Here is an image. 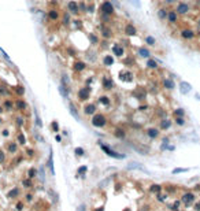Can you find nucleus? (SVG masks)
<instances>
[{"instance_id":"obj_57","label":"nucleus","mask_w":200,"mask_h":211,"mask_svg":"<svg viewBox=\"0 0 200 211\" xmlns=\"http://www.w3.org/2000/svg\"><path fill=\"white\" fill-rule=\"evenodd\" d=\"M16 208H18V210H21V208H22V204H21V203H18V206H16Z\"/></svg>"},{"instance_id":"obj_7","label":"nucleus","mask_w":200,"mask_h":211,"mask_svg":"<svg viewBox=\"0 0 200 211\" xmlns=\"http://www.w3.org/2000/svg\"><path fill=\"white\" fill-rule=\"evenodd\" d=\"M102 84H103V88L106 91H110L114 88V81H112V78H108V77H103Z\"/></svg>"},{"instance_id":"obj_15","label":"nucleus","mask_w":200,"mask_h":211,"mask_svg":"<svg viewBox=\"0 0 200 211\" xmlns=\"http://www.w3.org/2000/svg\"><path fill=\"white\" fill-rule=\"evenodd\" d=\"M47 16H48L51 21H58L59 18H60V15H59V12L56 11L55 8H52V10H49L48 14H47Z\"/></svg>"},{"instance_id":"obj_46","label":"nucleus","mask_w":200,"mask_h":211,"mask_svg":"<svg viewBox=\"0 0 200 211\" xmlns=\"http://www.w3.org/2000/svg\"><path fill=\"white\" fill-rule=\"evenodd\" d=\"M7 91H6V89H4V88H0V95H1V96H7Z\"/></svg>"},{"instance_id":"obj_44","label":"nucleus","mask_w":200,"mask_h":211,"mask_svg":"<svg viewBox=\"0 0 200 211\" xmlns=\"http://www.w3.org/2000/svg\"><path fill=\"white\" fill-rule=\"evenodd\" d=\"M82 154H84L82 148H75V155H82Z\"/></svg>"},{"instance_id":"obj_55","label":"nucleus","mask_w":200,"mask_h":211,"mask_svg":"<svg viewBox=\"0 0 200 211\" xmlns=\"http://www.w3.org/2000/svg\"><path fill=\"white\" fill-rule=\"evenodd\" d=\"M196 210H197V211H200V202H199L197 204H196Z\"/></svg>"},{"instance_id":"obj_29","label":"nucleus","mask_w":200,"mask_h":211,"mask_svg":"<svg viewBox=\"0 0 200 211\" xmlns=\"http://www.w3.org/2000/svg\"><path fill=\"white\" fill-rule=\"evenodd\" d=\"M15 106H16V108L18 110H25L26 108V103H25L24 100H16Z\"/></svg>"},{"instance_id":"obj_1","label":"nucleus","mask_w":200,"mask_h":211,"mask_svg":"<svg viewBox=\"0 0 200 211\" xmlns=\"http://www.w3.org/2000/svg\"><path fill=\"white\" fill-rule=\"evenodd\" d=\"M92 125L95 127H104L107 125V119L104 114H93L92 117Z\"/></svg>"},{"instance_id":"obj_9","label":"nucleus","mask_w":200,"mask_h":211,"mask_svg":"<svg viewBox=\"0 0 200 211\" xmlns=\"http://www.w3.org/2000/svg\"><path fill=\"white\" fill-rule=\"evenodd\" d=\"M84 112H85L86 115H93V114H96V106H95L93 103L85 104V107H84Z\"/></svg>"},{"instance_id":"obj_28","label":"nucleus","mask_w":200,"mask_h":211,"mask_svg":"<svg viewBox=\"0 0 200 211\" xmlns=\"http://www.w3.org/2000/svg\"><path fill=\"white\" fill-rule=\"evenodd\" d=\"M147 67H149V69H156V67H158V63H156V60H153V59H148Z\"/></svg>"},{"instance_id":"obj_2","label":"nucleus","mask_w":200,"mask_h":211,"mask_svg":"<svg viewBox=\"0 0 200 211\" xmlns=\"http://www.w3.org/2000/svg\"><path fill=\"white\" fill-rule=\"evenodd\" d=\"M100 11H102V14L103 15H107L110 16L114 14V4H112L110 0H106L102 3V6H100Z\"/></svg>"},{"instance_id":"obj_48","label":"nucleus","mask_w":200,"mask_h":211,"mask_svg":"<svg viewBox=\"0 0 200 211\" xmlns=\"http://www.w3.org/2000/svg\"><path fill=\"white\" fill-rule=\"evenodd\" d=\"M182 171H186V169H176V170H173L174 174H177V173H182Z\"/></svg>"},{"instance_id":"obj_37","label":"nucleus","mask_w":200,"mask_h":211,"mask_svg":"<svg viewBox=\"0 0 200 211\" xmlns=\"http://www.w3.org/2000/svg\"><path fill=\"white\" fill-rule=\"evenodd\" d=\"M48 166H49V169H51V173L54 174V164H52V154H51V156H49V160H48Z\"/></svg>"},{"instance_id":"obj_17","label":"nucleus","mask_w":200,"mask_h":211,"mask_svg":"<svg viewBox=\"0 0 200 211\" xmlns=\"http://www.w3.org/2000/svg\"><path fill=\"white\" fill-rule=\"evenodd\" d=\"M163 88H166V89H174L176 88V84H174V81L170 78H165L163 80Z\"/></svg>"},{"instance_id":"obj_56","label":"nucleus","mask_w":200,"mask_h":211,"mask_svg":"<svg viewBox=\"0 0 200 211\" xmlns=\"http://www.w3.org/2000/svg\"><path fill=\"white\" fill-rule=\"evenodd\" d=\"M25 185H26V187H30V181H25Z\"/></svg>"},{"instance_id":"obj_23","label":"nucleus","mask_w":200,"mask_h":211,"mask_svg":"<svg viewBox=\"0 0 200 211\" xmlns=\"http://www.w3.org/2000/svg\"><path fill=\"white\" fill-rule=\"evenodd\" d=\"M58 89H59V92H60V95H62L63 97H67V96H69V88H67V86H64V85L60 84Z\"/></svg>"},{"instance_id":"obj_36","label":"nucleus","mask_w":200,"mask_h":211,"mask_svg":"<svg viewBox=\"0 0 200 211\" xmlns=\"http://www.w3.org/2000/svg\"><path fill=\"white\" fill-rule=\"evenodd\" d=\"M8 151H10V152H15L16 151V144H12V143L8 144Z\"/></svg>"},{"instance_id":"obj_25","label":"nucleus","mask_w":200,"mask_h":211,"mask_svg":"<svg viewBox=\"0 0 200 211\" xmlns=\"http://www.w3.org/2000/svg\"><path fill=\"white\" fill-rule=\"evenodd\" d=\"M99 103H102L103 106H110V104H111V100H110L107 96H100V97H99Z\"/></svg>"},{"instance_id":"obj_34","label":"nucleus","mask_w":200,"mask_h":211,"mask_svg":"<svg viewBox=\"0 0 200 211\" xmlns=\"http://www.w3.org/2000/svg\"><path fill=\"white\" fill-rule=\"evenodd\" d=\"M60 84L69 88V77H67L66 74H63V76H62V81H60Z\"/></svg>"},{"instance_id":"obj_31","label":"nucleus","mask_w":200,"mask_h":211,"mask_svg":"<svg viewBox=\"0 0 200 211\" xmlns=\"http://www.w3.org/2000/svg\"><path fill=\"white\" fill-rule=\"evenodd\" d=\"M89 41H90L92 44H97L99 39H97V36H96V34H93V33H89Z\"/></svg>"},{"instance_id":"obj_39","label":"nucleus","mask_w":200,"mask_h":211,"mask_svg":"<svg viewBox=\"0 0 200 211\" xmlns=\"http://www.w3.org/2000/svg\"><path fill=\"white\" fill-rule=\"evenodd\" d=\"M4 107H6V108H12V102H10V100H7V102L4 103Z\"/></svg>"},{"instance_id":"obj_18","label":"nucleus","mask_w":200,"mask_h":211,"mask_svg":"<svg viewBox=\"0 0 200 211\" xmlns=\"http://www.w3.org/2000/svg\"><path fill=\"white\" fill-rule=\"evenodd\" d=\"M181 200H182V203H185V204H191L193 200H195V196H193V193H185Z\"/></svg>"},{"instance_id":"obj_58","label":"nucleus","mask_w":200,"mask_h":211,"mask_svg":"<svg viewBox=\"0 0 200 211\" xmlns=\"http://www.w3.org/2000/svg\"><path fill=\"white\" fill-rule=\"evenodd\" d=\"M97 211H103V208H99V210H97Z\"/></svg>"},{"instance_id":"obj_35","label":"nucleus","mask_w":200,"mask_h":211,"mask_svg":"<svg viewBox=\"0 0 200 211\" xmlns=\"http://www.w3.org/2000/svg\"><path fill=\"white\" fill-rule=\"evenodd\" d=\"M115 136L119 137V139H123V137H125V132H123L122 129H117V130H115Z\"/></svg>"},{"instance_id":"obj_45","label":"nucleus","mask_w":200,"mask_h":211,"mask_svg":"<svg viewBox=\"0 0 200 211\" xmlns=\"http://www.w3.org/2000/svg\"><path fill=\"white\" fill-rule=\"evenodd\" d=\"M34 175H36V170H34V169H30V170H29V177L32 178Z\"/></svg>"},{"instance_id":"obj_4","label":"nucleus","mask_w":200,"mask_h":211,"mask_svg":"<svg viewBox=\"0 0 200 211\" xmlns=\"http://www.w3.org/2000/svg\"><path fill=\"white\" fill-rule=\"evenodd\" d=\"M176 11H177V14H180V15H185V14H188L191 11V6L188 3H178Z\"/></svg>"},{"instance_id":"obj_47","label":"nucleus","mask_w":200,"mask_h":211,"mask_svg":"<svg viewBox=\"0 0 200 211\" xmlns=\"http://www.w3.org/2000/svg\"><path fill=\"white\" fill-rule=\"evenodd\" d=\"M18 139H19V143H21V144H25V136L24 134H19Z\"/></svg>"},{"instance_id":"obj_14","label":"nucleus","mask_w":200,"mask_h":211,"mask_svg":"<svg viewBox=\"0 0 200 211\" xmlns=\"http://www.w3.org/2000/svg\"><path fill=\"white\" fill-rule=\"evenodd\" d=\"M177 19H178V14H177L176 10L169 11V12H167V21H169V22L174 24V22H177Z\"/></svg>"},{"instance_id":"obj_6","label":"nucleus","mask_w":200,"mask_h":211,"mask_svg":"<svg viewBox=\"0 0 200 211\" xmlns=\"http://www.w3.org/2000/svg\"><path fill=\"white\" fill-rule=\"evenodd\" d=\"M181 37L184 40H193L195 39V32L192 29H189V28H186V29L181 32Z\"/></svg>"},{"instance_id":"obj_21","label":"nucleus","mask_w":200,"mask_h":211,"mask_svg":"<svg viewBox=\"0 0 200 211\" xmlns=\"http://www.w3.org/2000/svg\"><path fill=\"white\" fill-rule=\"evenodd\" d=\"M103 63L106 66H112L114 64V58H112L111 55H106L103 58Z\"/></svg>"},{"instance_id":"obj_53","label":"nucleus","mask_w":200,"mask_h":211,"mask_svg":"<svg viewBox=\"0 0 200 211\" xmlns=\"http://www.w3.org/2000/svg\"><path fill=\"white\" fill-rule=\"evenodd\" d=\"M16 122H18V125H22V123H24V121H22V118H18V119H16Z\"/></svg>"},{"instance_id":"obj_3","label":"nucleus","mask_w":200,"mask_h":211,"mask_svg":"<svg viewBox=\"0 0 200 211\" xmlns=\"http://www.w3.org/2000/svg\"><path fill=\"white\" fill-rule=\"evenodd\" d=\"M77 97H78V100H81V102L88 100L89 97H90V88H89V86H82V88H80L78 92H77Z\"/></svg>"},{"instance_id":"obj_52","label":"nucleus","mask_w":200,"mask_h":211,"mask_svg":"<svg viewBox=\"0 0 200 211\" xmlns=\"http://www.w3.org/2000/svg\"><path fill=\"white\" fill-rule=\"evenodd\" d=\"M78 211H85V204H80V207H78Z\"/></svg>"},{"instance_id":"obj_12","label":"nucleus","mask_w":200,"mask_h":211,"mask_svg":"<svg viewBox=\"0 0 200 211\" xmlns=\"http://www.w3.org/2000/svg\"><path fill=\"white\" fill-rule=\"evenodd\" d=\"M178 86H180V91H181V93H182V95H186L191 89H192V86L189 85L188 82H184V81H182V82H180Z\"/></svg>"},{"instance_id":"obj_30","label":"nucleus","mask_w":200,"mask_h":211,"mask_svg":"<svg viewBox=\"0 0 200 211\" xmlns=\"http://www.w3.org/2000/svg\"><path fill=\"white\" fill-rule=\"evenodd\" d=\"M138 54L141 55V56H143V58H148V56H149V51H148V49H147V48H140V49H138Z\"/></svg>"},{"instance_id":"obj_33","label":"nucleus","mask_w":200,"mask_h":211,"mask_svg":"<svg viewBox=\"0 0 200 211\" xmlns=\"http://www.w3.org/2000/svg\"><path fill=\"white\" fill-rule=\"evenodd\" d=\"M14 91H15V93L18 95V96H22V95L25 93V88H24V86H21V85H19V86H16V88L14 89Z\"/></svg>"},{"instance_id":"obj_27","label":"nucleus","mask_w":200,"mask_h":211,"mask_svg":"<svg viewBox=\"0 0 200 211\" xmlns=\"http://www.w3.org/2000/svg\"><path fill=\"white\" fill-rule=\"evenodd\" d=\"M184 115H185V110L182 108H177L174 111V117L176 118H184Z\"/></svg>"},{"instance_id":"obj_42","label":"nucleus","mask_w":200,"mask_h":211,"mask_svg":"<svg viewBox=\"0 0 200 211\" xmlns=\"http://www.w3.org/2000/svg\"><path fill=\"white\" fill-rule=\"evenodd\" d=\"M52 130L58 132L59 130V126H58V122H52Z\"/></svg>"},{"instance_id":"obj_8","label":"nucleus","mask_w":200,"mask_h":211,"mask_svg":"<svg viewBox=\"0 0 200 211\" xmlns=\"http://www.w3.org/2000/svg\"><path fill=\"white\" fill-rule=\"evenodd\" d=\"M123 32H125V34L126 36H129V37H133V36H136V26L134 25H126L125 26V29H123Z\"/></svg>"},{"instance_id":"obj_43","label":"nucleus","mask_w":200,"mask_h":211,"mask_svg":"<svg viewBox=\"0 0 200 211\" xmlns=\"http://www.w3.org/2000/svg\"><path fill=\"white\" fill-rule=\"evenodd\" d=\"M63 18H64V24H69V22H70V15H69V14H64Z\"/></svg>"},{"instance_id":"obj_22","label":"nucleus","mask_w":200,"mask_h":211,"mask_svg":"<svg viewBox=\"0 0 200 211\" xmlns=\"http://www.w3.org/2000/svg\"><path fill=\"white\" fill-rule=\"evenodd\" d=\"M167 10H166V8H160L159 11H158V18H159V19H162V21H163V19H167Z\"/></svg>"},{"instance_id":"obj_13","label":"nucleus","mask_w":200,"mask_h":211,"mask_svg":"<svg viewBox=\"0 0 200 211\" xmlns=\"http://www.w3.org/2000/svg\"><path fill=\"white\" fill-rule=\"evenodd\" d=\"M119 78L122 80V81H125V82H130V81L133 80V74H132L130 71H123V73L119 74Z\"/></svg>"},{"instance_id":"obj_26","label":"nucleus","mask_w":200,"mask_h":211,"mask_svg":"<svg viewBox=\"0 0 200 211\" xmlns=\"http://www.w3.org/2000/svg\"><path fill=\"white\" fill-rule=\"evenodd\" d=\"M170 126H171V122H170L169 119H163V121L160 122V129H165V130H166Z\"/></svg>"},{"instance_id":"obj_51","label":"nucleus","mask_w":200,"mask_h":211,"mask_svg":"<svg viewBox=\"0 0 200 211\" xmlns=\"http://www.w3.org/2000/svg\"><path fill=\"white\" fill-rule=\"evenodd\" d=\"M16 193H18V189H14V191H11V192H10V196H15Z\"/></svg>"},{"instance_id":"obj_24","label":"nucleus","mask_w":200,"mask_h":211,"mask_svg":"<svg viewBox=\"0 0 200 211\" xmlns=\"http://www.w3.org/2000/svg\"><path fill=\"white\" fill-rule=\"evenodd\" d=\"M69 110H70V112L73 114V117L75 118V119H78V111H77L75 106H74L73 103H70V104H69Z\"/></svg>"},{"instance_id":"obj_19","label":"nucleus","mask_w":200,"mask_h":211,"mask_svg":"<svg viewBox=\"0 0 200 211\" xmlns=\"http://www.w3.org/2000/svg\"><path fill=\"white\" fill-rule=\"evenodd\" d=\"M100 32H102V36H103L104 39H110L112 36V30L110 29V28H106V26H103L102 29H100Z\"/></svg>"},{"instance_id":"obj_40","label":"nucleus","mask_w":200,"mask_h":211,"mask_svg":"<svg viewBox=\"0 0 200 211\" xmlns=\"http://www.w3.org/2000/svg\"><path fill=\"white\" fill-rule=\"evenodd\" d=\"M86 169H88L86 166H81L80 169H78V173H80V174H84V173L86 171Z\"/></svg>"},{"instance_id":"obj_11","label":"nucleus","mask_w":200,"mask_h":211,"mask_svg":"<svg viewBox=\"0 0 200 211\" xmlns=\"http://www.w3.org/2000/svg\"><path fill=\"white\" fill-rule=\"evenodd\" d=\"M74 70L78 71V73H81V71H84L85 69H86V63L84 62V60H77V62H74Z\"/></svg>"},{"instance_id":"obj_50","label":"nucleus","mask_w":200,"mask_h":211,"mask_svg":"<svg viewBox=\"0 0 200 211\" xmlns=\"http://www.w3.org/2000/svg\"><path fill=\"white\" fill-rule=\"evenodd\" d=\"M36 122H37V126H41V121H40V118H39L37 114H36Z\"/></svg>"},{"instance_id":"obj_10","label":"nucleus","mask_w":200,"mask_h":211,"mask_svg":"<svg viewBox=\"0 0 200 211\" xmlns=\"http://www.w3.org/2000/svg\"><path fill=\"white\" fill-rule=\"evenodd\" d=\"M67 8H69V11L73 12V14H78V11H80V6H78L77 1H69V3H67Z\"/></svg>"},{"instance_id":"obj_5","label":"nucleus","mask_w":200,"mask_h":211,"mask_svg":"<svg viewBox=\"0 0 200 211\" xmlns=\"http://www.w3.org/2000/svg\"><path fill=\"white\" fill-rule=\"evenodd\" d=\"M100 147H102V149H103L107 155H110V156L115 158V159H122V158H125V155H123V154H118V152H115V151L110 149L107 145H104V144H100Z\"/></svg>"},{"instance_id":"obj_32","label":"nucleus","mask_w":200,"mask_h":211,"mask_svg":"<svg viewBox=\"0 0 200 211\" xmlns=\"http://www.w3.org/2000/svg\"><path fill=\"white\" fill-rule=\"evenodd\" d=\"M145 43H147L148 45H155V43H156V40L153 39L152 36H148V37H145Z\"/></svg>"},{"instance_id":"obj_49","label":"nucleus","mask_w":200,"mask_h":211,"mask_svg":"<svg viewBox=\"0 0 200 211\" xmlns=\"http://www.w3.org/2000/svg\"><path fill=\"white\" fill-rule=\"evenodd\" d=\"M4 158H6V155H4V152L0 149V162H3L4 160Z\"/></svg>"},{"instance_id":"obj_20","label":"nucleus","mask_w":200,"mask_h":211,"mask_svg":"<svg viewBox=\"0 0 200 211\" xmlns=\"http://www.w3.org/2000/svg\"><path fill=\"white\" fill-rule=\"evenodd\" d=\"M147 134H148L149 139H156V137L159 136V130L155 129V127H149V129L147 130Z\"/></svg>"},{"instance_id":"obj_38","label":"nucleus","mask_w":200,"mask_h":211,"mask_svg":"<svg viewBox=\"0 0 200 211\" xmlns=\"http://www.w3.org/2000/svg\"><path fill=\"white\" fill-rule=\"evenodd\" d=\"M176 123H177V125H184V123H185L184 118H176Z\"/></svg>"},{"instance_id":"obj_54","label":"nucleus","mask_w":200,"mask_h":211,"mask_svg":"<svg viewBox=\"0 0 200 211\" xmlns=\"http://www.w3.org/2000/svg\"><path fill=\"white\" fill-rule=\"evenodd\" d=\"M55 140H56V141H62V137H60V136H56Z\"/></svg>"},{"instance_id":"obj_16","label":"nucleus","mask_w":200,"mask_h":211,"mask_svg":"<svg viewBox=\"0 0 200 211\" xmlns=\"http://www.w3.org/2000/svg\"><path fill=\"white\" fill-rule=\"evenodd\" d=\"M112 52H114V55H115V56H122V55H123V52H125V49H123V47H122V45H119V44H115V45L112 47Z\"/></svg>"},{"instance_id":"obj_41","label":"nucleus","mask_w":200,"mask_h":211,"mask_svg":"<svg viewBox=\"0 0 200 211\" xmlns=\"http://www.w3.org/2000/svg\"><path fill=\"white\" fill-rule=\"evenodd\" d=\"M151 191H152V192H159L160 187H159V185H153V187H151Z\"/></svg>"}]
</instances>
